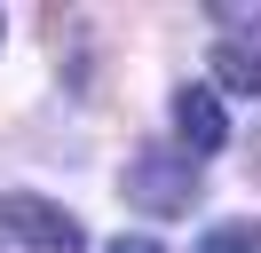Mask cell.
Here are the masks:
<instances>
[{"mask_svg":"<svg viewBox=\"0 0 261 253\" xmlns=\"http://www.w3.org/2000/svg\"><path fill=\"white\" fill-rule=\"evenodd\" d=\"M0 230L16 237L24 253H80V245H87V237H80V221H71L64 206L32 198V190H16V198H0Z\"/></svg>","mask_w":261,"mask_h":253,"instance_id":"1","label":"cell"},{"mask_svg":"<svg viewBox=\"0 0 261 253\" xmlns=\"http://www.w3.org/2000/svg\"><path fill=\"white\" fill-rule=\"evenodd\" d=\"M174 135H182V158H206L229 142V119L214 103V87H174Z\"/></svg>","mask_w":261,"mask_h":253,"instance_id":"2","label":"cell"},{"mask_svg":"<svg viewBox=\"0 0 261 253\" xmlns=\"http://www.w3.org/2000/svg\"><path fill=\"white\" fill-rule=\"evenodd\" d=\"M127 190L150 206V214H190V166H166V158H143L127 174Z\"/></svg>","mask_w":261,"mask_h":253,"instance_id":"3","label":"cell"},{"mask_svg":"<svg viewBox=\"0 0 261 253\" xmlns=\"http://www.w3.org/2000/svg\"><path fill=\"white\" fill-rule=\"evenodd\" d=\"M214 79H222V87H238V95H261V47L222 40V47H214Z\"/></svg>","mask_w":261,"mask_h":253,"instance_id":"4","label":"cell"},{"mask_svg":"<svg viewBox=\"0 0 261 253\" xmlns=\"http://www.w3.org/2000/svg\"><path fill=\"white\" fill-rule=\"evenodd\" d=\"M198 253H261V221H214L198 237Z\"/></svg>","mask_w":261,"mask_h":253,"instance_id":"5","label":"cell"},{"mask_svg":"<svg viewBox=\"0 0 261 253\" xmlns=\"http://www.w3.org/2000/svg\"><path fill=\"white\" fill-rule=\"evenodd\" d=\"M111 253H166L159 237H111Z\"/></svg>","mask_w":261,"mask_h":253,"instance_id":"6","label":"cell"}]
</instances>
